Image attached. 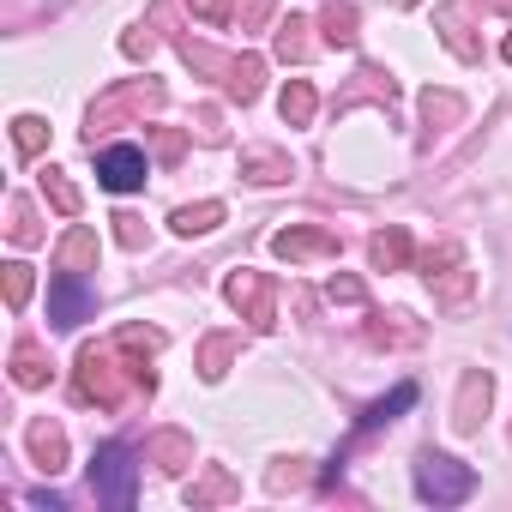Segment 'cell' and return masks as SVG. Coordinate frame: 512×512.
Instances as JSON below:
<instances>
[{
	"label": "cell",
	"instance_id": "29",
	"mask_svg": "<svg viewBox=\"0 0 512 512\" xmlns=\"http://www.w3.org/2000/svg\"><path fill=\"white\" fill-rule=\"evenodd\" d=\"M151 145H157V163H181L187 133H181V127H151Z\"/></svg>",
	"mask_w": 512,
	"mask_h": 512
},
{
	"label": "cell",
	"instance_id": "19",
	"mask_svg": "<svg viewBox=\"0 0 512 512\" xmlns=\"http://www.w3.org/2000/svg\"><path fill=\"white\" fill-rule=\"evenodd\" d=\"M278 109H284V121H290V127H308V121H314V109H320V97H314V85H308V79H290V85H284V97H278Z\"/></svg>",
	"mask_w": 512,
	"mask_h": 512
},
{
	"label": "cell",
	"instance_id": "18",
	"mask_svg": "<svg viewBox=\"0 0 512 512\" xmlns=\"http://www.w3.org/2000/svg\"><path fill=\"white\" fill-rule=\"evenodd\" d=\"M362 97H374V103H392L398 91H392V79H386L380 67H362V73H356V85H350V91L338 97V109H356Z\"/></svg>",
	"mask_w": 512,
	"mask_h": 512
},
{
	"label": "cell",
	"instance_id": "20",
	"mask_svg": "<svg viewBox=\"0 0 512 512\" xmlns=\"http://www.w3.org/2000/svg\"><path fill=\"white\" fill-rule=\"evenodd\" d=\"M13 386H25V392L49 386V356H43L37 344H19V350H13Z\"/></svg>",
	"mask_w": 512,
	"mask_h": 512
},
{
	"label": "cell",
	"instance_id": "27",
	"mask_svg": "<svg viewBox=\"0 0 512 512\" xmlns=\"http://www.w3.org/2000/svg\"><path fill=\"white\" fill-rule=\"evenodd\" d=\"M7 235H13L19 247H31V241H43V229H37V211H31L25 199H13V223H7Z\"/></svg>",
	"mask_w": 512,
	"mask_h": 512
},
{
	"label": "cell",
	"instance_id": "26",
	"mask_svg": "<svg viewBox=\"0 0 512 512\" xmlns=\"http://www.w3.org/2000/svg\"><path fill=\"white\" fill-rule=\"evenodd\" d=\"M13 145H19V157H37V151L49 145V127H43L37 115H19V121H13Z\"/></svg>",
	"mask_w": 512,
	"mask_h": 512
},
{
	"label": "cell",
	"instance_id": "10",
	"mask_svg": "<svg viewBox=\"0 0 512 512\" xmlns=\"http://www.w3.org/2000/svg\"><path fill=\"white\" fill-rule=\"evenodd\" d=\"M368 260H374V272H404L410 260H416V247H410V229H380L374 241H368Z\"/></svg>",
	"mask_w": 512,
	"mask_h": 512
},
{
	"label": "cell",
	"instance_id": "17",
	"mask_svg": "<svg viewBox=\"0 0 512 512\" xmlns=\"http://www.w3.org/2000/svg\"><path fill=\"white\" fill-rule=\"evenodd\" d=\"M320 25H326V43L332 49H356V7H350V0H326Z\"/></svg>",
	"mask_w": 512,
	"mask_h": 512
},
{
	"label": "cell",
	"instance_id": "24",
	"mask_svg": "<svg viewBox=\"0 0 512 512\" xmlns=\"http://www.w3.org/2000/svg\"><path fill=\"white\" fill-rule=\"evenodd\" d=\"M43 199H49L61 217H79V187H73L61 169H43Z\"/></svg>",
	"mask_w": 512,
	"mask_h": 512
},
{
	"label": "cell",
	"instance_id": "8",
	"mask_svg": "<svg viewBox=\"0 0 512 512\" xmlns=\"http://www.w3.org/2000/svg\"><path fill=\"white\" fill-rule=\"evenodd\" d=\"M488 398H494V380H488L482 368H470V374H464V386H458L452 428H458V434H476V428H482V410H488Z\"/></svg>",
	"mask_w": 512,
	"mask_h": 512
},
{
	"label": "cell",
	"instance_id": "12",
	"mask_svg": "<svg viewBox=\"0 0 512 512\" xmlns=\"http://www.w3.org/2000/svg\"><path fill=\"white\" fill-rule=\"evenodd\" d=\"M241 175L260 181V187L290 181V157H284V151H266V145H253V151H241Z\"/></svg>",
	"mask_w": 512,
	"mask_h": 512
},
{
	"label": "cell",
	"instance_id": "14",
	"mask_svg": "<svg viewBox=\"0 0 512 512\" xmlns=\"http://www.w3.org/2000/svg\"><path fill=\"white\" fill-rule=\"evenodd\" d=\"M25 440H31V458H37L49 476L67 464V434H61L55 422H31V434H25Z\"/></svg>",
	"mask_w": 512,
	"mask_h": 512
},
{
	"label": "cell",
	"instance_id": "6",
	"mask_svg": "<svg viewBox=\"0 0 512 512\" xmlns=\"http://www.w3.org/2000/svg\"><path fill=\"white\" fill-rule=\"evenodd\" d=\"M145 175H151V157L139 145H103L97 151V181L109 193H133V187H145Z\"/></svg>",
	"mask_w": 512,
	"mask_h": 512
},
{
	"label": "cell",
	"instance_id": "16",
	"mask_svg": "<svg viewBox=\"0 0 512 512\" xmlns=\"http://www.w3.org/2000/svg\"><path fill=\"white\" fill-rule=\"evenodd\" d=\"M235 494H241V482H235L229 470H217V464L187 488V500H193V506H223V500H235Z\"/></svg>",
	"mask_w": 512,
	"mask_h": 512
},
{
	"label": "cell",
	"instance_id": "35",
	"mask_svg": "<svg viewBox=\"0 0 512 512\" xmlns=\"http://www.w3.org/2000/svg\"><path fill=\"white\" fill-rule=\"evenodd\" d=\"M482 7H494V13H512V0H482Z\"/></svg>",
	"mask_w": 512,
	"mask_h": 512
},
{
	"label": "cell",
	"instance_id": "5",
	"mask_svg": "<svg viewBox=\"0 0 512 512\" xmlns=\"http://www.w3.org/2000/svg\"><path fill=\"white\" fill-rule=\"evenodd\" d=\"M272 253L290 266H308V260H338V235L332 229H314V223H290L272 235Z\"/></svg>",
	"mask_w": 512,
	"mask_h": 512
},
{
	"label": "cell",
	"instance_id": "7",
	"mask_svg": "<svg viewBox=\"0 0 512 512\" xmlns=\"http://www.w3.org/2000/svg\"><path fill=\"white\" fill-rule=\"evenodd\" d=\"M97 314V290L79 278V272H61L55 284H49V320L61 326V332H73L79 320H91Z\"/></svg>",
	"mask_w": 512,
	"mask_h": 512
},
{
	"label": "cell",
	"instance_id": "37",
	"mask_svg": "<svg viewBox=\"0 0 512 512\" xmlns=\"http://www.w3.org/2000/svg\"><path fill=\"white\" fill-rule=\"evenodd\" d=\"M392 7H416V0H392Z\"/></svg>",
	"mask_w": 512,
	"mask_h": 512
},
{
	"label": "cell",
	"instance_id": "32",
	"mask_svg": "<svg viewBox=\"0 0 512 512\" xmlns=\"http://www.w3.org/2000/svg\"><path fill=\"white\" fill-rule=\"evenodd\" d=\"M193 7V19H205V25H223L229 19V0H187Z\"/></svg>",
	"mask_w": 512,
	"mask_h": 512
},
{
	"label": "cell",
	"instance_id": "11",
	"mask_svg": "<svg viewBox=\"0 0 512 512\" xmlns=\"http://www.w3.org/2000/svg\"><path fill=\"white\" fill-rule=\"evenodd\" d=\"M260 85H266V61L260 55H235L229 61V73H223V97L229 103H253V97H260Z\"/></svg>",
	"mask_w": 512,
	"mask_h": 512
},
{
	"label": "cell",
	"instance_id": "25",
	"mask_svg": "<svg viewBox=\"0 0 512 512\" xmlns=\"http://www.w3.org/2000/svg\"><path fill=\"white\" fill-rule=\"evenodd\" d=\"M229 356H235V338H229V332H223V338H205V350H199V374H205V380H223Z\"/></svg>",
	"mask_w": 512,
	"mask_h": 512
},
{
	"label": "cell",
	"instance_id": "31",
	"mask_svg": "<svg viewBox=\"0 0 512 512\" xmlns=\"http://www.w3.org/2000/svg\"><path fill=\"white\" fill-rule=\"evenodd\" d=\"M115 241L139 253V247H145V217H133V211H121V217H115Z\"/></svg>",
	"mask_w": 512,
	"mask_h": 512
},
{
	"label": "cell",
	"instance_id": "23",
	"mask_svg": "<svg viewBox=\"0 0 512 512\" xmlns=\"http://www.w3.org/2000/svg\"><path fill=\"white\" fill-rule=\"evenodd\" d=\"M308 31H314L308 19H284V25H278V61H308V49H314Z\"/></svg>",
	"mask_w": 512,
	"mask_h": 512
},
{
	"label": "cell",
	"instance_id": "36",
	"mask_svg": "<svg viewBox=\"0 0 512 512\" xmlns=\"http://www.w3.org/2000/svg\"><path fill=\"white\" fill-rule=\"evenodd\" d=\"M500 55H506V61H512V31H506V43H500Z\"/></svg>",
	"mask_w": 512,
	"mask_h": 512
},
{
	"label": "cell",
	"instance_id": "3",
	"mask_svg": "<svg viewBox=\"0 0 512 512\" xmlns=\"http://www.w3.org/2000/svg\"><path fill=\"white\" fill-rule=\"evenodd\" d=\"M416 494L434 500V506H458V500L476 494V470L458 464V458H446V452H422L416 458Z\"/></svg>",
	"mask_w": 512,
	"mask_h": 512
},
{
	"label": "cell",
	"instance_id": "9",
	"mask_svg": "<svg viewBox=\"0 0 512 512\" xmlns=\"http://www.w3.org/2000/svg\"><path fill=\"white\" fill-rule=\"evenodd\" d=\"M97 253H103V247H97V229L73 223L67 241L55 247V272H79V278H85V272H97Z\"/></svg>",
	"mask_w": 512,
	"mask_h": 512
},
{
	"label": "cell",
	"instance_id": "33",
	"mask_svg": "<svg viewBox=\"0 0 512 512\" xmlns=\"http://www.w3.org/2000/svg\"><path fill=\"white\" fill-rule=\"evenodd\" d=\"M326 296H332V302H362L368 290H362V278H332V284H326Z\"/></svg>",
	"mask_w": 512,
	"mask_h": 512
},
{
	"label": "cell",
	"instance_id": "22",
	"mask_svg": "<svg viewBox=\"0 0 512 512\" xmlns=\"http://www.w3.org/2000/svg\"><path fill=\"white\" fill-rule=\"evenodd\" d=\"M410 404H416V386H410V380H404V386H398V392H392V398H380V404H374V410H368V416H362V428H356V434H374V428H386V422H392V416H398V410H410Z\"/></svg>",
	"mask_w": 512,
	"mask_h": 512
},
{
	"label": "cell",
	"instance_id": "28",
	"mask_svg": "<svg viewBox=\"0 0 512 512\" xmlns=\"http://www.w3.org/2000/svg\"><path fill=\"white\" fill-rule=\"evenodd\" d=\"M422 115H428V127H434V121H458L464 103H458L452 91H428V97H422Z\"/></svg>",
	"mask_w": 512,
	"mask_h": 512
},
{
	"label": "cell",
	"instance_id": "13",
	"mask_svg": "<svg viewBox=\"0 0 512 512\" xmlns=\"http://www.w3.org/2000/svg\"><path fill=\"white\" fill-rule=\"evenodd\" d=\"M434 31H440V43H446L458 61H482V49H476L470 31H464V7H440V13H434Z\"/></svg>",
	"mask_w": 512,
	"mask_h": 512
},
{
	"label": "cell",
	"instance_id": "34",
	"mask_svg": "<svg viewBox=\"0 0 512 512\" xmlns=\"http://www.w3.org/2000/svg\"><path fill=\"white\" fill-rule=\"evenodd\" d=\"M121 55H127V61H145V55H151V31H127V37H121Z\"/></svg>",
	"mask_w": 512,
	"mask_h": 512
},
{
	"label": "cell",
	"instance_id": "2",
	"mask_svg": "<svg viewBox=\"0 0 512 512\" xmlns=\"http://www.w3.org/2000/svg\"><path fill=\"white\" fill-rule=\"evenodd\" d=\"M91 494H97L103 506H115V512L133 506V494H139V464H133V446H127V440H109V446L91 452Z\"/></svg>",
	"mask_w": 512,
	"mask_h": 512
},
{
	"label": "cell",
	"instance_id": "4",
	"mask_svg": "<svg viewBox=\"0 0 512 512\" xmlns=\"http://www.w3.org/2000/svg\"><path fill=\"white\" fill-rule=\"evenodd\" d=\"M223 296H229V308H235L253 332H272V326H278V290H272L266 272H229Z\"/></svg>",
	"mask_w": 512,
	"mask_h": 512
},
{
	"label": "cell",
	"instance_id": "30",
	"mask_svg": "<svg viewBox=\"0 0 512 512\" xmlns=\"http://www.w3.org/2000/svg\"><path fill=\"white\" fill-rule=\"evenodd\" d=\"M25 302H31V266H25V260H13V266H7V308L19 314Z\"/></svg>",
	"mask_w": 512,
	"mask_h": 512
},
{
	"label": "cell",
	"instance_id": "15",
	"mask_svg": "<svg viewBox=\"0 0 512 512\" xmlns=\"http://www.w3.org/2000/svg\"><path fill=\"white\" fill-rule=\"evenodd\" d=\"M169 476H181L187 464H193V446H187V434H175V428H163V434H151V446H145Z\"/></svg>",
	"mask_w": 512,
	"mask_h": 512
},
{
	"label": "cell",
	"instance_id": "21",
	"mask_svg": "<svg viewBox=\"0 0 512 512\" xmlns=\"http://www.w3.org/2000/svg\"><path fill=\"white\" fill-rule=\"evenodd\" d=\"M223 223V205L217 199H205V205H181L175 211V235H211Z\"/></svg>",
	"mask_w": 512,
	"mask_h": 512
},
{
	"label": "cell",
	"instance_id": "1",
	"mask_svg": "<svg viewBox=\"0 0 512 512\" xmlns=\"http://www.w3.org/2000/svg\"><path fill=\"white\" fill-rule=\"evenodd\" d=\"M157 109H163V85H157V79H127V85H115V91H103V97L91 103L85 145L97 151V133H109V127H121V121H145V115H157Z\"/></svg>",
	"mask_w": 512,
	"mask_h": 512
}]
</instances>
